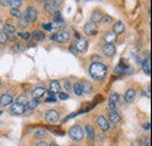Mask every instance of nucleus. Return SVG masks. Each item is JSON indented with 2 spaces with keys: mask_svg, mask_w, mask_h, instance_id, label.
I'll list each match as a JSON object with an SVG mask.
<instances>
[{
  "mask_svg": "<svg viewBox=\"0 0 152 146\" xmlns=\"http://www.w3.org/2000/svg\"><path fill=\"white\" fill-rule=\"evenodd\" d=\"M89 73H90V76L94 80L102 81V80H104L105 75L108 73V69H107V67L103 63H101V62H94L90 66V68H89Z\"/></svg>",
  "mask_w": 152,
  "mask_h": 146,
  "instance_id": "obj_1",
  "label": "nucleus"
},
{
  "mask_svg": "<svg viewBox=\"0 0 152 146\" xmlns=\"http://www.w3.org/2000/svg\"><path fill=\"white\" fill-rule=\"evenodd\" d=\"M69 136H70L72 139L78 142V140H82L83 139L84 131H83V128H81L80 125H74V126H72V128H69Z\"/></svg>",
  "mask_w": 152,
  "mask_h": 146,
  "instance_id": "obj_2",
  "label": "nucleus"
},
{
  "mask_svg": "<svg viewBox=\"0 0 152 146\" xmlns=\"http://www.w3.org/2000/svg\"><path fill=\"white\" fill-rule=\"evenodd\" d=\"M45 7H46V11L49 13V14H54L60 11V7H61V1H46L45 2Z\"/></svg>",
  "mask_w": 152,
  "mask_h": 146,
  "instance_id": "obj_3",
  "label": "nucleus"
},
{
  "mask_svg": "<svg viewBox=\"0 0 152 146\" xmlns=\"http://www.w3.org/2000/svg\"><path fill=\"white\" fill-rule=\"evenodd\" d=\"M25 18L27 19L28 22H35L38 19V11L34 7H27V9L25 11Z\"/></svg>",
  "mask_w": 152,
  "mask_h": 146,
  "instance_id": "obj_4",
  "label": "nucleus"
},
{
  "mask_svg": "<svg viewBox=\"0 0 152 146\" xmlns=\"http://www.w3.org/2000/svg\"><path fill=\"white\" fill-rule=\"evenodd\" d=\"M45 118H46V120H47L48 123L54 124V123L58 122L60 115H58V112L55 111V110H48V111L46 112V115H45Z\"/></svg>",
  "mask_w": 152,
  "mask_h": 146,
  "instance_id": "obj_5",
  "label": "nucleus"
},
{
  "mask_svg": "<svg viewBox=\"0 0 152 146\" xmlns=\"http://www.w3.org/2000/svg\"><path fill=\"white\" fill-rule=\"evenodd\" d=\"M69 37H70L69 33L62 32V33H60V34H53V35L50 36V40H55L58 43H66L67 41H69Z\"/></svg>",
  "mask_w": 152,
  "mask_h": 146,
  "instance_id": "obj_6",
  "label": "nucleus"
},
{
  "mask_svg": "<svg viewBox=\"0 0 152 146\" xmlns=\"http://www.w3.org/2000/svg\"><path fill=\"white\" fill-rule=\"evenodd\" d=\"M75 48L76 50H78L81 53H84L88 49V41L86 39H83V37H78L75 43Z\"/></svg>",
  "mask_w": 152,
  "mask_h": 146,
  "instance_id": "obj_7",
  "label": "nucleus"
},
{
  "mask_svg": "<svg viewBox=\"0 0 152 146\" xmlns=\"http://www.w3.org/2000/svg\"><path fill=\"white\" fill-rule=\"evenodd\" d=\"M118 103H119V96L118 93H111L110 97H109V109L111 111H116L117 107H118Z\"/></svg>",
  "mask_w": 152,
  "mask_h": 146,
  "instance_id": "obj_8",
  "label": "nucleus"
},
{
  "mask_svg": "<svg viewBox=\"0 0 152 146\" xmlns=\"http://www.w3.org/2000/svg\"><path fill=\"white\" fill-rule=\"evenodd\" d=\"M84 33L88 34V35H95L97 33V25L96 23H93V22H87L84 25V28H83Z\"/></svg>",
  "mask_w": 152,
  "mask_h": 146,
  "instance_id": "obj_9",
  "label": "nucleus"
},
{
  "mask_svg": "<svg viewBox=\"0 0 152 146\" xmlns=\"http://www.w3.org/2000/svg\"><path fill=\"white\" fill-rule=\"evenodd\" d=\"M96 122H97V125L99 126V128H102L103 131H108V130H110L111 126H110V123L103 117V116H98L97 117V119H96Z\"/></svg>",
  "mask_w": 152,
  "mask_h": 146,
  "instance_id": "obj_10",
  "label": "nucleus"
},
{
  "mask_svg": "<svg viewBox=\"0 0 152 146\" xmlns=\"http://www.w3.org/2000/svg\"><path fill=\"white\" fill-rule=\"evenodd\" d=\"M25 111H26L25 105L20 104L18 102L13 103L11 107V113H13V115H22V113H25Z\"/></svg>",
  "mask_w": 152,
  "mask_h": 146,
  "instance_id": "obj_11",
  "label": "nucleus"
},
{
  "mask_svg": "<svg viewBox=\"0 0 152 146\" xmlns=\"http://www.w3.org/2000/svg\"><path fill=\"white\" fill-rule=\"evenodd\" d=\"M4 29H5V34L7 36V40H14V35H15V27L10 25V23H6L4 25Z\"/></svg>",
  "mask_w": 152,
  "mask_h": 146,
  "instance_id": "obj_12",
  "label": "nucleus"
},
{
  "mask_svg": "<svg viewBox=\"0 0 152 146\" xmlns=\"http://www.w3.org/2000/svg\"><path fill=\"white\" fill-rule=\"evenodd\" d=\"M12 102H13V96L11 93H4L0 97V105L1 107L10 105V104H12Z\"/></svg>",
  "mask_w": 152,
  "mask_h": 146,
  "instance_id": "obj_13",
  "label": "nucleus"
},
{
  "mask_svg": "<svg viewBox=\"0 0 152 146\" xmlns=\"http://www.w3.org/2000/svg\"><path fill=\"white\" fill-rule=\"evenodd\" d=\"M46 93V89H45V87H38V88H35L33 92H32V96H33V99H37L38 101L39 98H41V97H43V95Z\"/></svg>",
  "mask_w": 152,
  "mask_h": 146,
  "instance_id": "obj_14",
  "label": "nucleus"
},
{
  "mask_svg": "<svg viewBox=\"0 0 152 146\" xmlns=\"http://www.w3.org/2000/svg\"><path fill=\"white\" fill-rule=\"evenodd\" d=\"M103 53L107 55V56H114L116 54V48H115L114 45H104L103 46Z\"/></svg>",
  "mask_w": 152,
  "mask_h": 146,
  "instance_id": "obj_15",
  "label": "nucleus"
},
{
  "mask_svg": "<svg viewBox=\"0 0 152 146\" xmlns=\"http://www.w3.org/2000/svg\"><path fill=\"white\" fill-rule=\"evenodd\" d=\"M116 40H117V35L115 34L114 32H108L104 35V41L107 42V45H113Z\"/></svg>",
  "mask_w": 152,
  "mask_h": 146,
  "instance_id": "obj_16",
  "label": "nucleus"
},
{
  "mask_svg": "<svg viewBox=\"0 0 152 146\" xmlns=\"http://www.w3.org/2000/svg\"><path fill=\"white\" fill-rule=\"evenodd\" d=\"M101 20H102V13H101V11H98V9L94 11V13L90 17V22L97 25V22H99Z\"/></svg>",
  "mask_w": 152,
  "mask_h": 146,
  "instance_id": "obj_17",
  "label": "nucleus"
},
{
  "mask_svg": "<svg viewBox=\"0 0 152 146\" xmlns=\"http://www.w3.org/2000/svg\"><path fill=\"white\" fill-rule=\"evenodd\" d=\"M124 25H123V22L122 21H117L116 23L114 25V33L117 35V34H122L123 32H124Z\"/></svg>",
  "mask_w": 152,
  "mask_h": 146,
  "instance_id": "obj_18",
  "label": "nucleus"
},
{
  "mask_svg": "<svg viewBox=\"0 0 152 146\" xmlns=\"http://www.w3.org/2000/svg\"><path fill=\"white\" fill-rule=\"evenodd\" d=\"M109 119H110L113 123H115V124L119 123V122H121V116H119L118 111H110V113H109Z\"/></svg>",
  "mask_w": 152,
  "mask_h": 146,
  "instance_id": "obj_19",
  "label": "nucleus"
},
{
  "mask_svg": "<svg viewBox=\"0 0 152 146\" xmlns=\"http://www.w3.org/2000/svg\"><path fill=\"white\" fill-rule=\"evenodd\" d=\"M134 97H136V91H134L133 89H129L128 91L125 92V96H124L125 102H128V103H131V102H133Z\"/></svg>",
  "mask_w": 152,
  "mask_h": 146,
  "instance_id": "obj_20",
  "label": "nucleus"
},
{
  "mask_svg": "<svg viewBox=\"0 0 152 146\" xmlns=\"http://www.w3.org/2000/svg\"><path fill=\"white\" fill-rule=\"evenodd\" d=\"M60 90H61V85H60V83L57 81L50 82V90L49 91L52 93H57V92H60Z\"/></svg>",
  "mask_w": 152,
  "mask_h": 146,
  "instance_id": "obj_21",
  "label": "nucleus"
},
{
  "mask_svg": "<svg viewBox=\"0 0 152 146\" xmlns=\"http://www.w3.org/2000/svg\"><path fill=\"white\" fill-rule=\"evenodd\" d=\"M81 85H82V90H83V92H86V93H91V92H93V85H91L89 82L84 81V82L81 83Z\"/></svg>",
  "mask_w": 152,
  "mask_h": 146,
  "instance_id": "obj_22",
  "label": "nucleus"
},
{
  "mask_svg": "<svg viewBox=\"0 0 152 146\" xmlns=\"http://www.w3.org/2000/svg\"><path fill=\"white\" fill-rule=\"evenodd\" d=\"M143 68H144V72L150 75L151 74V62H150V58H145L144 62H143Z\"/></svg>",
  "mask_w": 152,
  "mask_h": 146,
  "instance_id": "obj_23",
  "label": "nucleus"
},
{
  "mask_svg": "<svg viewBox=\"0 0 152 146\" xmlns=\"http://www.w3.org/2000/svg\"><path fill=\"white\" fill-rule=\"evenodd\" d=\"M38 107H39V101H37V99H33V101L28 102V103L25 105L26 110H34V109H37Z\"/></svg>",
  "mask_w": 152,
  "mask_h": 146,
  "instance_id": "obj_24",
  "label": "nucleus"
},
{
  "mask_svg": "<svg viewBox=\"0 0 152 146\" xmlns=\"http://www.w3.org/2000/svg\"><path fill=\"white\" fill-rule=\"evenodd\" d=\"M53 18H54V22H53V23H63V22H64V21H63V18H62V14H61L60 11L53 14Z\"/></svg>",
  "mask_w": 152,
  "mask_h": 146,
  "instance_id": "obj_25",
  "label": "nucleus"
},
{
  "mask_svg": "<svg viewBox=\"0 0 152 146\" xmlns=\"http://www.w3.org/2000/svg\"><path fill=\"white\" fill-rule=\"evenodd\" d=\"M32 35L34 36V39H35L37 41H42V40L45 39V33L41 32V31H34Z\"/></svg>",
  "mask_w": 152,
  "mask_h": 146,
  "instance_id": "obj_26",
  "label": "nucleus"
},
{
  "mask_svg": "<svg viewBox=\"0 0 152 146\" xmlns=\"http://www.w3.org/2000/svg\"><path fill=\"white\" fill-rule=\"evenodd\" d=\"M73 90L75 92L77 96H81L82 93H83V90H82V85H81V83L80 82H77L74 84V87H73Z\"/></svg>",
  "mask_w": 152,
  "mask_h": 146,
  "instance_id": "obj_27",
  "label": "nucleus"
},
{
  "mask_svg": "<svg viewBox=\"0 0 152 146\" xmlns=\"http://www.w3.org/2000/svg\"><path fill=\"white\" fill-rule=\"evenodd\" d=\"M86 132H87V134H88L89 138H94V137H95V131H94L93 125L88 124V125L86 126Z\"/></svg>",
  "mask_w": 152,
  "mask_h": 146,
  "instance_id": "obj_28",
  "label": "nucleus"
},
{
  "mask_svg": "<svg viewBox=\"0 0 152 146\" xmlns=\"http://www.w3.org/2000/svg\"><path fill=\"white\" fill-rule=\"evenodd\" d=\"M18 26H19L20 28H26V27L28 26V21H27V19L25 18V17H21V18H19Z\"/></svg>",
  "mask_w": 152,
  "mask_h": 146,
  "instance_id": "obj_29",
  "label": "nucleus"
},
{
  "mask_svg": "<svg viewBox=\"0 0 152 146\" xmlns=\"http://www.w3.org/2000/svg\"><path fill=\"white\" fill-rule=\"evenodd\" d=\"M101 21H102L104 25H110V23L113 22V18H111V17H109V15H103Z\"/></svg>",
  "mask_w": 152,
  "mask_h": 146,
  "instance_id": "obj_30",
  "label": "nucleus"
},
{
  "mask_svg": "<svg viewBox=\"0 0 152 146\" xmlns=\"http://www.w3.org/2000/svg\"><path fill=\"white\" fill-rule=\"evenodd\" d=\"M7 41H8V40H7V36H6L5 32L0 31V45H6Z\"/></svg>",
  "mask_w": 152,
  "mask_h": 146,
  "instance_id": "obj_31",
  "label": "nucleus"
},
{
  "mask_svg": "<svg viewBox=\"0 0 152 146\" xmlns=\"http://www.w3.org/2000/svg\"><path fill=\"white\" fill-rule=\"evenodd\" d=\"M47 136V132L45 130H39L35 133V138H45Z\"/></svg>",
  "mask_w": 152,
  "mask_h": 146,
  "instance_id": "obj_32",
  "label": "nucleus"
},
{
  "mask_svg": "<svg viewBox=\"0 0 152 146\" xmlns=\"http://www.w3.org/2000/svg\"><path fill=\"white\" fill-rule=\"evenodd\" d=\"M11 14H12L13 17L21 18V12L19 11V8H12V9H11Z\"/></svg>",
  "mask_w": 152,
  "mask_h": 146,
  "instance_id": "obj_33",
  "label": "nucleus"
},
{
  "mask_svg": "<svg viewBox=\"0 0 152 146\" xmlns=\"http://www.w3.org/2000/svg\"><path fill=\"white\" fill-rule=\"evenodd\" d=\"M13 50H14V52H17V53H21V52L23 50V47L17 43V45H14V46H13Z\"/></svg>",
  "mask_w": 152,
  "mask_h": 146,
  "instance_id": "obj_34",
  "label": "nucleus"
},
{
  "mask_svg": "<svg viewBox=\"0 0 152 146\" xmlns=\"http://www.w3.org/2000/svg\"><path fill=\"white\" fill-rule=\"evenodd\" d=\"M21 4H22V0H12V6H13V8H18Z\"/></svg>",
  "mask_w": 152,
  "mask_h": 146,
  "instance_id": "obj_35",
  "label": "nucleus"
},
{
  "mask_svg": "<svg viewBox=\"0 0 152 146\" xmlns=\"http://www.w3.org/2000/svg\"><path fill=\"white\" fill-rule=\"evenodd\" d=\"M58 98H60V99H62V101H66V99H68V98H69V96H68V93H66V92H60Z\"/></svg>",
  "mask_w": 152,
  "mask_h": 146,
  "instance_id": "obj_36",
  "label": "nucleus"
},
{
  "mask_svg": "<svg viewBox=\"0 0 152 146\" xmlns=\"http://www.w3.org/2000/svg\"><path fill=\"white\" fill-rule=\"evenodd\" d=\"M42 27H43L46 31H52V29H53L52 23H43V25H42Z\"/></svg>",
  "mask_w": 152,
  "mask_h": 146,
  "instance_id": "obj_37",
  "label": "nucleus"
},
{
  "mask_svg": "<svg viewBox=\"0 0 152 146\" xmlns=\"http://www.w3.org/2000/svg\"><path fill=\"white\" fill-rule=\"evenodd\" d=\"M4 6H10V5H12V0H1L0 1Z\"/></svg>",
  "mask_w": 152,
  "mask_h": 146,
  "instance_id": "obj_38",
  "label": "nucleus"
},
{
  "mask_svg": "<svg viewBox=\"0 0 152 146\" xmlns=\"http://www.w3.org/2000/svg\"><path fill=\"white\" fill-rule=\"evenodd\" d=\"M17 102L20 103V104H23V105H25V103H26V97H25V96H20V98Z\"/></svg>",
  "mask_w": 152,
  "mask_h": 146,
  "instance_id": "obj_39",
  "label": "nucleus"
},
{
  "mask_svg": "<svg viewBox=\"0 0 152 146\" xmlns=\"http://www.w3.org/2000/svg\"><path fill=\"white\" fill-rule=\"evenodd\" d=\"M64 87H66V89H67L68 91H70V90H72V85H70V83H69L68 81H66V82H64Z\"/></svg>",
  "mask_w": 152,
  "mask_h": 146,
  "instance_id": "obj_40",
  "label": "nucleus"
},
{
  "mask_svg": "<svg viewBox=\"0 0 152 146\" xmlns=\"http://www.w3.org/2000/svg\"><path fill=\"white\" fill-rule=\"evenodd\" d=\"M69 50H70V53H73V54L76 55V48H75V46H74V45H72V46L69 47Z\"/></svg>",
  "mask_w": 152,
  "mask_h": 146,
  "instance_id": "obj_41",
  "label": "nucleus"
},
{
  "mask_svg": "<svg viewBox=\"0 0 152 146\" xmlns=\"http://www.w3.org/2000/svg\"><path fill=\"white\" fill-rule=\"evenodd\" d=\"M19 36L23 37V39H28V37H29V34H28V33H19Z\"/></svg>",
  "mask_w": 152,
  "mask_h": 146,
  "instance_id": "obj_42",
  "label": "nucleus"
},
{
  "mask_svg": "<svg viewBox=\"0 0 152 146\" xmlns=\"http://www.w3.org/2000/svg\"><path fill=\"white\" fill-rule=\"evenodd\" d=\"M144 130H150V123L148 122V123H144Z\"/></svg>",
  "mask_w": 152,
  "mask_h": 146,
  "instance_id": "obj_43",
  "label": "nucleus"
},
{
  "mask_svg": "<svg viewBox=\"0 0 152 146\" xmlns=\"http://www.w3.org/2000/svg\"><path fill=\"white\" fill-rule=\"evenodd\" d=\"M37 146H48V144H47V143H45V142H40Z\"/></svg>",
  "mask_w": 152,
  "mask_h": 146,
  "instance_id": "obj_44",
  "label": "nucleus"
},
{
  "mask_svg": "<svg viewBox=\"0 0 152 146\" xmlns=\"http://www.w3.org/2000/svg\"><path fill=\"white\" fill-rule=\"evenodd\" d=\"M49 146H58V145H57V144H54V143H52V144H50Z\"/></svg>",
  "mask_w": 152,
  "mask_h": 146,
  "instance_id": "obj_45",
  "label": "nucleus"
},
{
  "mask_svg": "<svg viewBox=\"0 0 152 146\" xmlns=\"http://www.w3.org/2000/svg\"><path fill=\"white\" fill-rule=\"evenodd\" d=\"M1 27H2V23H1V21H0V29H1Z\"/></svg>",
  "mask_w": 152,
  "mask_h": 146,
  "instance_id": "obj_46",
  "label": "nucleus"
}]
</instances>
